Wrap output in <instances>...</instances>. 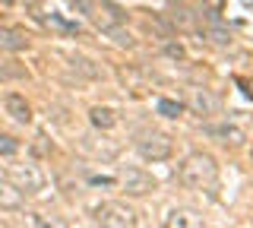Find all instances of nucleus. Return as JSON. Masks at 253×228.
Here are the masks:
<instances>
[{
    "label": "nucleus",
    "instance_id": "obj_1",
    "mask_svg": "<svg viewBox=\"0 0 253 228\" xmlns=\"http://www.w3.org/2000/svg\"><path fill=\"white\" fill-rule=\"evenodd\" d=\"M177 178L193 190H212L218 181V165L209 152H190L177 168Z\"/></svg>",
    "mask_w": 253,
    "mask_h": 228
},
{
    "label": "nucleus",
    "instance_id": "obj_2",
    "mask_svg": "<svg viewBox=\"0 0 253 228\" xmlns=\"http://www.w3.org/2000/svg\"><path fill=\"white\" fill-rule=\"evenodd\" d=\"M95 219H98L101 228H136V212L117 200H108L101 206H95Z\"/></svg>",
    "mask_w": 253,
    "mask_h": 228
},
{
    "label": "nucleus",
    "instance_id": "obj_3",
    "mask_svg": "<svg viewBox=\"0 0 253 228\" xmlns=\"http://www.w3.org/2000/svg\"><path fill=\"white\" fill-rule=\"evenodd\" d=\"M136 149H139L142 159L162 162V159H168V155H171V137H165V133H158V130H146V133H139Z\"/></svg>",
    "mask_w": 253,
    "mask_h": 228
},
{
    "label": "nucleus",
    "instance_id": "obj_4",
    "mask_svg": "<svg viewBox=\"0 0 253 228\" xmlns=\"http://www.w3.org/2000/svg\"><path fill=\"white\" fill-rule=\"evenodd\" d=\"M10 184L19 193H38L44 187V175L38 165H10Z\"/></svg>",
    "mask_w": 253,
    "mask_h": 228
},
{
    "label": "nucleus",
    "instance_id": "obj_5",
    "mask_svg": "<svg viewBox=\"0 0 253 228\" xmlns=\"http://www.w3.org/2000/svg\"><path fill=\"white\" fill-rule=\"evenodd\" d=\"M121 184H124L126 193L142 196V193H149L155 187V181H152V175H146L142 168H124L121 171Z\"/></svg>",
    "mask_w": 253,
    "mask_h": 228
},
{
    "label": "nucleus",
    "instance_id": "obj_6",
    "mask_svg": "<svg viewBox=\"0 0 253 228\" xmlns=\"http://www.w3.org/2000/svg\"><path fill=\"white\" fill-rule=\"evenodd\" d=\"M126 16H124V10L117 3H101V6H95V22H98L105 32H111V29H121V22H124Z\"/></svg>",
    "mask_w": 253,
    "mask_h": 228
},
{
    "label": "nucleus",
    "instance_id": "obj_7",
    "mask_svg": "<svg viewBox=\"0 0 253 228\" xmlns=\"http://www.w3.org/2000/svg\"><path fill=\"white\" fill-rule=\"evenodd\" d=\"M165 228H203V222H200V216H196L193 209L177 206V209H171L168 216H165Z\"/></svg>",
    "mask_w": 253,
    "mask_h": 228
},
{
    "label": "nucleus",
    "instance_id": "obj_8",
    "mask_svg": "<svg viewBox=\"0 0 253 228\" xmlns=\"http://www.w3.org/2000/svg\"><path fill=\"white\" fill-rule=\"evenodd\" d=\"M190 105H193L196 114H215L218 101L209 89H190Z\"/></svg>",
    "mask_w": 253,
    "mask_h": 228
},
{
    "label": "nucleus",
    "instance_id": "obj_9",
    "mask_svg": "<svg viewBox=\"0 0 253 228\" xmlns=\"http://www.w3.org/2000/svg\"><path fill=\"white\" fill-rule=\"evenodd\" d=\"M6 111H10L16 121H22V124L32 121V108H29V101L22 95H6Z\"/></svg>",
    "mask_w": 253,
    "mask_h": 228
},
{
    "label": "nucleus",
    "instance_id": "obj_10",
    "mask_svg": "<svg viewBox=\"0 0 253 228\" xmlns=\"http://www.w3.org/2000/svg\"><path fill=\"white\" fill-rule=\"evenodd\" d=\"M22 48H26V38L16 32V29L0 26V51H22Z\"/></svg>",
    "mask_w": 253,
    "mask_h": 228
},
{
    "label": "nucleus",
    "instance_id": "obj_11",
    "mask_svg": "<svg viewBox=\"0 0 253 228\" xmlns=\"http://www.w3.org/2000/svg\"><path fill=\"white\" fill-rule=\"evenodd\" d=\"M89 121H92L98 130H111V127L117 124V114L111 111V108H101V105H98V108H92V111H89Z\"/></svg>",
    "mask_w": 253,
    "mask_h": 228
},
{
    "label": "nucleus",
    "instance_id": "obj_12",
    "mask_svg": "<svg viewBox=\"0 0 253 228\" xmlns=\"http://www.w3.org/2000/svg\"><path fill=\"white\" fill-rule=\"evenodd\" d=\"M0 206L3 209H19L22 206V193L16 190L13 184H6V181H0Z\"/></svg>",
    "mask_w": 253,
    "mask_h": 228
},
{
    "label": "nucleus",
    "instance_id": "obj_13",
    "mask_svg": "<svg viewBox=\"0 0 253 228\" xmlns=\"http://www.w3.org/2000/svg\"><path fill=\"white\" fill-rule=\"evenodd\" d=\"M22 76H26V70H22L19 64L0 57V80H22Z\"/></svg>",
    "mask_w": 253,
    "mask_h": 228
},
{
    "label": "nucleus",
    "instance_id": "obj_14",
    "mask_svg": "<svg viewBox=\"0 0 253 228\" xmlns=\"http://www.w3.org/2000/svg\"><path fill=\"white\" fill-rule=\"evenodd\" d=\"M70 64H73V70H79V73L83 76H89V80H95V76H98V67H92V60L89 57H70Z\"/></svg>",
    "mask_w": 253,
    "mask_h": 228
},
{
    "label": "nucleus",
    "instance_id": "obj_15",
    "mask_svg": "<svg viewBox=\"0 0 253 228\" xmlns=\"http://www.w3.org/2000/svg\"><path fill=\"white\" fill-rule=\"evenodd\" d=\"M212 133H215V137H225V143H234V146H237V143L244 139V130L231 127V124H225V127H215Z\"/></svg>",
    "mask_w": 253,
    "mask_h": 228
},
{
    "label": "nucleus",
    "instance_id": "obj_16",
    "mask_svg": "<svg viewBox=\"0 0 253 228\" xmlns=\"http://www.w3.org/2000/svg\"><path fill=\"white\" fill-rule=\"evenodd\" d=\"M158 111H162L165 117H180L184 105H180V101H171V98H162V101H158Z\"/></svg>",
    "mask_w": 253,
    "mask_h": 228
},
{
    "label": "nucleus",
    "instance_id": "obj_17",
    "mask_svg": "<svg viewBox=\"0 0 253 228\" xmlns=\"http://www.w3.org/2000/svg\"><path fill=\"white\" fill-rule=\"evenodd\" d=\"M16 152H19V143L6 133H0V155H16Z\"/></svg>",
    "mask_w": 253,
    "mask_h": 228
},
{
    "label": "nucleus",
    "instance_id": "obj_18",
    "mask_svg": "<svg viewBox=\"0 0 253 228\" xmlns=\"http://www.w3.org/2000/svg\"><path fill=\"white\" fill-rule=\"evenodd\" d=\"M70 6L79 10V13H85V16H95V3L92 0H70Z\"/></svg>",
    "mask_w": 253,
    "mask_h": 228
},
{
    "label": "nucleus",
    "instance_id": "obj_19",
    "mask_svg": "<svg viewBox=\"0 0 253 228\" xmlns=\"http://www.w3.org/2000/svg\"><path fill=\"white\" fill-rule=\"evenodd\" d=\"M47 22H51V26H57L60 32H79V26H73V22H67V19H60V16H51Z\"/></svg>",
    "mask_w": 253,
    "mask_h": 228
},
{
    "label": "nucleus",
    "instance_id": "obj_20",
    "mask_svg": "<svg viewBox=\"0 0 253 228\" xmlns=\"http://www.w3.org/2000/svg\"><path fill=\"white\" fill-rule=\"evenodd\" d=\"M168 54H171V57H184V48H180V45H168Z\"/></svg>",
    "mask_w": 253,
    "mask_h": 228
},
{
    "label": "nucleus",
    "instance_id": "obj_21",
    "mask_svg": "<svg viewBox=\"0 0 253 228\" xmlns=\"http://www.w3.org/2000/svg\"><path fill=\"white\" fill-rule=\"evenodd\" d=\"M244 3H253V0H244Z\"/></svg>",
    "mask_w": 253,
    "mask_h": 228
}]
</instances>
